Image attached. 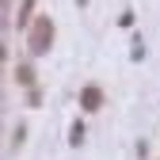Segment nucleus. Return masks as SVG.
<instances>
[{"label": "nucleus", "mask_w": 160, "mask_h": 160, "mask_svg": "<svg viewBox=\"0 0 160 160\" xmlns=\"http://www.w3.org/2000/svg\"><path fill=\"white\" fill-rule=\"evenodd\" d=\"M50 42H53V23L46 15H38L34 27H31V34H27V46H31V53H46Z\"/></svg>", "instance_id": "nucleus-1"}, {"label": "nucleus", "mask_w": 160, "mask_h": 160, "mask_svg": "<svg viewBox=\"0 0 160 160\" xmlns=\"http://www.w3.org/2000/svg\"><path fill=\"white\" fill-rule=\"evenodd\" d=\"M84 107H88V111H95V107H99V92H95V88H88V92H84Z\"/></svg>", "instance_id": "nucleus-2"}]
</instances>
